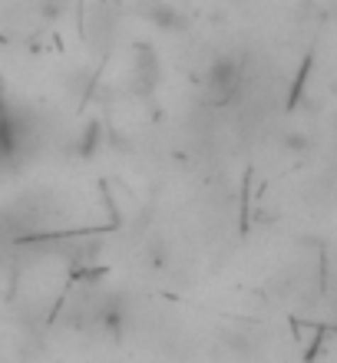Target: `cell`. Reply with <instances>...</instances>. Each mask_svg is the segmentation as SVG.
<instances>
[{"label": "cell", "instance_id": "6da1fadb", "mask_svg": "<svg viewBox=\"0 0 337 363\" xmlns=\"http://www.w3.org/2000/svg\"><path fill=\"white\" fill-rule=\"evenodd\" d=\"M241 86H245V60L215 57L212 63H209V73H205V79H202L205 103H212V106L235 103Z\"/></svg>", "mask_w": 337, "mask_h": 363}, {"label": "cell", "instance_id": "7a4b0ae2", "mask_svg": "<svg viewBox=\"0 0 337 363\" xmlns=\"http://www.w3.org/2000/svg\"><path fill=\"white\" fill-rule=\"evenodd\" d=\"M145 17L153 20L159 30H169V33L185 27V17L172 7V4H165V0H149V4H145Z\"/></svg>", "mask_w": 337, "mask_h": 363}, {"label": "cell", "instance_id": "3957f363", "mask_svg": "<svg viewBox=\"0 0 337 363\" xmlns=\"http://www.w3.org/2000/svg\"><path fill=\"white\" fill-rule=\"evenodd\" d=\"M133 79H136V86H139L143 96H149L155 89V83H159V63H155L145 50H143V57L133 60Z\"/></svg>", "mask_w": 337, "mask_h": 363}, {"label": "cell", "instance_id": "277c9868", "mask_svg": "<svg viewBox=\"0 0 337 363\" xmlns=\"http://www.w3.org/2000/svg\"><path fill=\"white\" fill-rule=\"evenodd\" d=\"M99 143H103V129H99V123H89L87 135H83V143H79V155H93Z\"/></svg>", "mask_w": 337, "mask_h": 363}, {"label": "cell", "instance_id": "5b68a950", "mask_svg": "<svg viewBox=\"0 0 337 363\" xmlns=\"http://www.w3.org/2000/svg\"><path fill=\"white\" fill-rule=\"evenodd\" d=\"M311 149V139L304 133H288L284 135V152H291V155H304Z\"/></svg>", "mask_w": 337, "mask_h": 363}, {"label": "cell", "instance_id": "8992f818", "mask_svg": "<svg viewBox=\"0 0 337 363\" xmlns=\"http://www.w3.org/2000/svg\"><path fill=\"white\" fill-rule=\"evenodd\" d=\"M334 320H337V304H334Z\"/></svg>", "mask_w": 337, "mask_h": 363}]
</instances>
